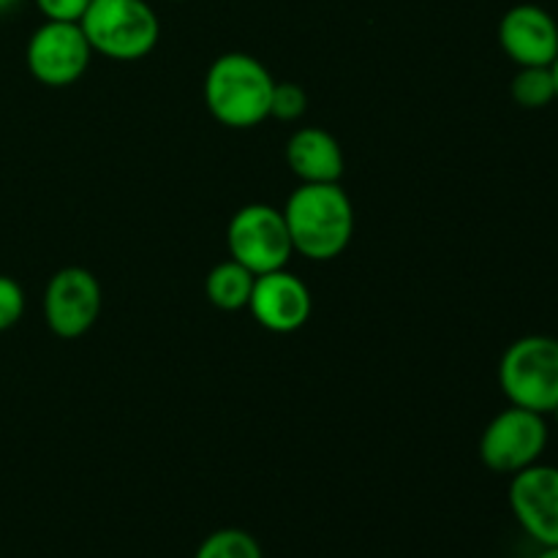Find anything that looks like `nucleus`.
I'll use <instances>...</instances> for the list:
<instances>
[{"label": "nucleus", "mask_w": 558, "mask_h": 558, "mask_svg": "<svg viewBox=\"0 0 558 558\" xmlns=\"http://www.w3.org/2000/svg\"><path fill=\"white\" fill-rule=\"evenodd\" d=\"M281 213L294 254L305 259H338L352 243L354 207L341 183H300Z\"/></svg>", "instance_id": "1"}, {"label": "nucleus", "mask_w": 558, "mask_h": 558, "mask_svg": "<svg viewBox=\"0 0 558 558\" xmlns=\"http://www.w3.org/2000/svg\"><path fill=\"white\" fill-rule=\"evenodd\" d=\"M270 69L248 52H227L205 74L207 112L227 129H254L270 118Z\"/></svg>", "instance_id": "2"}, {"label": "nucleus", "mask_w": 558, "mask_h": 558, "mask_svg": "<svg viewBox=\"0 0 558 558\" xmlns=\"http://www.w3.org/2000/svg\"><path fill=\"white\" fill-rule=\"evenodd\" d=\"M80 25L93 52L109 60L147 58L161 36V22L147 0H90Z\"/></svg>", "instance_id": "3"}, {"label": "nucleus", "mask_w": 558, "mask_h": 558, "mask_svg": "<svg viewBox=\"0 0 558 558\" xmlns=\"http://www.w3.org/2000/svg\"><path fill=\"white\" fill-rule=\"evenodd\" d=\"M499 387L512 407L554 414L558 407V338L523 336L505 349Z\"/></svg>", "instance_id": "4"}, {"label": "nucleus", "mask_w": 558, "mask_h": 558, "mask_svg": "<svg viewBox=\"0 0 558 558\" xmlns=\"http://www.w3.org/2000/svg\"><path fill=\"white\" fill-rule=\"evenodd\" d=\"M229 259L248 267L254 276L283 270L292 259V238H289L283 213L272 205L240 207L227 227Z\"/></svg>", "instance_id": "5"}, {"label": "nucleus", "mask_w": 558, "mask_h": 558, "mask_svg": "<svg viewBox=\"0 0 558 558\" xmlns=\"http://www.w3.org/2000/svg\"><path fill=\"white\" fill-rule=\"evenodd\" d=\"M548 447L545 414L512 407L496 414L480 436V461L496 474H518L534 466Z\"/></svg>", "instance_id": "6"}, {"label": "nucleus", "mask_w": 558, "mask_h": 558, "mask_svg": "<svg viewBox=\"0 0 558 558\" xmlns=\"http://www.w3.org/2000/svg\"><path fill=\"white\" fill-rule=\"evenodd\" d=\"M93 47L80 22L47 20L27 41L25 60L33 80L47 87H69L85 76Z\"/></svg>", "instance_id": "7"}, {"label": "nucleus", "mask_w": 558, "mask_h": 558, "mask_svg": "<svg viewBox=\"0 0 558 558\" xmlns=\"http://www.w3.org/2000/svg\"><path fill=\"white\" fill-rule=\"evenodd\" d=\"M101 283L85 267H63L44 289V319L58 338H82L101 316Z\"/></svg>", "instance_id": "8"}, {"label": "nucleus", "mask_w": 558, "mask_h": 558, "mask_svg": "<svg viewBox=\"0 0 558 558\" xmlns=\"http://www.w3.org/2000/svg\"><path fill=\"white\" fill-rule=\"evenodd\" d=\"M510 510L518 526L543 548H558V466L534 463L512 474Z\"/></svg>", "instance_id": "9"}, {"label": "nucleus", "mask_w": 558, "mask_h": 558, "mask_svg": "<svg viewBox=\"0 0 558 558\" xmlns=\"http://www.w3.org/2000/svg\"><path fill=\"white\" fill-rule=\"evenodd\" d=\"M311 308L314 303H311L308 287L287 267L256 276L248 311L265 330L278 332V336L298 332L308 322Z\"/></svg>", "instance_id": "10"}, {"label": "nucleus", "mask_w": 558, "mask_h": 558, "mask_svg": "<svg viewBox=\"0 0 558 558\" xmlns=\"http://www.w3.org/2000/svg\"><path fill=\"white\" fill-rule=\"evenodd\" d=\"M499 44L518 69L554 65L558 58V22L543 5H512L499 22Z\"/></svg>", "instance_id": "11"}, {"label": "nucleus", "mask_w": 558, "mask_h": 558, "mask_svg": "<svg viewBox=\"0 0 558 558\" xmlns=\"http://www.w3.org/2000/svg\"><path fill=\"white\" fill-rule=\"evenodd\" d=\"M287 163L300 183H341L347 172L341 142L316 125H305L289 136Z\"/></svg>", "instance_id": "12"}, {"label": "nucleus", "mask_w": 558, "mask_h": 558, "mask_svg": "<svg viewBox=\"0 0 558 558\" xmlns=\"http://www.w3.org/2000/svg\"><path fill=\"white\" fill-rule=\"evenodd\" d=\"M256 276L240 262L227 259L213 267L205 278V294L216 308L243 311L248 308L251 292H254Z\"/></svg>", "instance_id": "13"}, {"label": "nucleus", "mask_w": 558, "mask_h": 558, "mask_svg": "<svg viewBox=\"0 0 558 558\" xmlns=\"http://www.w3.org/2000/svg\"><path fill=\"white\" fill-rule=\"evenodd\" d=\"M510 96L523 109H545L556 104V80L550 65H523L510 82Z\"/></svg>", "instance_id": "14"}, {"label": "nucleus", "mask_w": 558, "mask_h": 558, "mask_svg": "<svg viewBox=\"0 0 558 558\" xmlns=\"http://www.w3.org/2000/svg\"><path fill=\"white\" fill-rule=\"evenodd\" d=\"M194 558H265L254 534L243 529H218L199 545Z\"/></svg>", "instance_id": "15"}, {"label": "nucleus", "mask_w": 558, "mask_h": 558, "mask_svg": "<svg viewBox=\"0 0 558 558\" xmlns=\"http://www.w3.org/2000/svg\"><path fill=\"white\" fill-rule=\"evenodd\" d=\"M308 109V96L298 82H276L272 87V101H270V118L283 120V123H294L300 120Z\"/></svg>", "instance_id": "16"}, {"label": "nucleus", "mask_w": 558, "mask_h": 558, "mask_svg": "<svg viewBox=\"0 0 558 558\" xmlns=\"http://www.w3.org/2000/svg\"><path fill=\"white\" fill-rule=\"evenodd\" d=\"M25 314V292L9 276H0V332L11 330Z\"/></svg>", "instance_id": "17"}, {"label": "nucleus", "mask_w": 558, "mask_h": 558, "mask_svg": "<svg viewBox=\"0 0 558 558\" xmlns=\"http://www.w3.org/2000/svg\"><path fill=\"white\" fill-rule=\"evenodd\" d=\"M44 20L52 22H80L85 16L90 0H36Z\"/></svg>", "instance_id": "18"}, {"label": "nucleus", "mask_w": 558, "mask_h": 558, "mask_svg": "<svg viewBox=\"0 0 558 558\" xmlns=\"http://www.w3.org/2000/svg\"><path fill=\"white\" fill-rule=\"evenodd\" d=\"M16 3H20V0H0V14H3V11H11V9H14Z\"/></svg>", "instance_id": "19"}, {"label": "nucleus", "mask_w": 558, "mask_h": 558, "mask_svg": "<svg viewBox=\"0 0 558 558\" xmlns=\"http://www.w3.org/2000/svg\"><path fill=\"white\" fill-rule=\"evenodd\" d=\"M534 558H558V548H543V554H537Z\"/></svg>", "instance_id": "20"}, {"label": "nucleus", "mask_w": 558, "mask_h": 558, "mask_svg": "<svg viewBox=\"0 0 558 558\" xmlns=\"http://www.w3.org/2000/svg\"><path fill=\"white\" fill-rule=\"evenodd\" d=\"M550 71H554V80H556V104H558V58L554 60V65H550Z\"/></svg>", "instance_id": "21"}, {"label": "nucleus", "mask_w": 558, "mask_h": 558, "mask_svg": "<svg viewBox=\"0 0 558 558\" xmlns=\"http://www.w3.org/2000/svg\"><path fill=\"white\" fill-rule=\"evenodd\" d=\"M554 420H556V425H558V407L554 409Z\"/></svg>", "instance_id": "22"}, {"label": "nucleus", "mask_w": 558, "mask_h": 558, "mask_svg": "<svg viewBox=\"0 0 558 558\" xmlns=\"http://www.w3.org/2000/svg\"><path fill=\"white\" fill-rule=\"evenodd\" d=\"M172 3H183V0H172Z\"/></svg>", "instance_id": "23"}]
</instances>
